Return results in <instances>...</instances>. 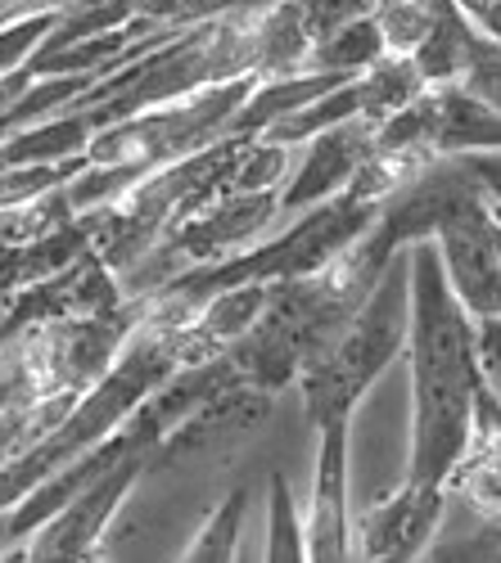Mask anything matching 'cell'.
I'll list each match as a JSON object with an SVG mask.
<instances>
[{"label":"cell","mask_w":501,"mask_h":563,"mask_svg":"<svg viewBox=\"0 0 501 563\" xmlns=\"http://www.w3.org/2000/svg\"><path fill=\"white\" fill-rule=\"evenodd\" d=\"M249 483H240L236 492H226L213 509L204 528L181 545L176 559H190V563H204V559H240V528H244V514H249Z\"/></svg>","instance_id":"obj_15"},{"label":"cell","mask_w":501,"mask_h":563,"mask_svg":"<svg viewBox=\"0 0 501 563\" xmlns=\"http://www.w3.org/2000/svg\"><path fill=\"white\" fill-rule=\"evenodd\" d=\"M371 131H375V122H367V118H344L326 131H316L312 140H303V145L294 150L298 163H290V176L276 190L281 221L344 195L352 172L371 154Z\"/></svg>","instance_id":"obj_7"},{"label":"cell","mask_w":501,"mask_h":563,"mask_svg":"<svg viewBox=\"0 0 501 563\" xmlns=\"http://www.w3.org/2000/svg\"><path fill=\"white\" fill-rule=\"evenodd\" d=\"M406 374H412V455L406 483H447L470 446V406L483 384L475 369V316L447 289L434 240L406 244Z\"/></svg>","instance_id":"obj_1"},{"label":"cell","mask_w":501,"mask_h":563,"mask_svg":"<svg viewBox=\"0 0 501 563\" xmlns=\"http://www.w3.org/2000/svg\"><path fill=\"white\" fill-rule=\"evenodd\" d=\"M348 429L352 419H330L316 424V468H312V496L303 509V559L339 563L348 554Z\"/></svg>","instance_id":"obj_9"},{"label":"cell","mask_w":501,"mask_h":563,"mask_svg":"<svg viewBox=\"0 0 501 563\" xmlns=\"http://www.w3.org/2000/svg\"><path fill=\"white\" fill-rule=\"evenodd\" d=\"M271 393L249 388V384H226L217 393H208L204 401H195L181 419H172L167 433L145 451L141 478L167 474V468H186L204 455H221L240 446L249 433H258L271 415Z\"/></svg>","instance_id":"obj_3"},{"label":"cell","mask_w":501,"mask_h":563,"mask_svg":"<svg viewBox=\"0 0 501 563\" xmlns=\"http://www.w3.org/2000/svg\"><path fill=\"white\" fill-rule=\"evenodd\" d=\"M10 298H14V279H10V257H0V311L10 307Z\"/></svg>","instance_id":"obj_21"},{"label":"cell","mask_w":501,"mask_h":563,"mask_svg":"<svg viewBox=\"0 0 501 563\" xmlns=\"http://www.w3.org/2000/svg\"><path fill=\"white\" fill-rule=\"evenodd\" d=\"M406 275H412V253L393 249L371 294L357 302V311L344 320V330L326 352H316L298 369V393L307 424H330V419H352L357 401L371 393L380 374L402 361L406 347Z\"/></svg>","instance_id":"obj_2"},{"label":"cell","mask_w":501,"mask_h":563,"mask_svg":"<svg viewBox=\"0 0 501 563\" xmlns=\"http://www.w3.org/2000/svg\"><path fill=\"white\" fill-rule=\"evenodd\" d=\"M276 225H281L276 195H226V190H217L204 208L181 217L163 234V244L186 266H199V262H217V257H231V253L258 244L262 234H271Z\"/></svg>","instance_id":"obj_8"},{"label":"cell","mask_w":501,"mask_h":563,"mask_svg":"<svg viewBox=\"0 0 501 563\" xmlns=\"http://www.w3.org/2000/svg\"><path fill=\"white\" fill-rule=\"evenodd\" d=\"M294 150L276 145V140H262V135H244L236 140L231 158L221 167V190L226 195H276L285 176H290Z\"/></svg>","instance_id":"obj_12"},{"label":"cell","mask_w":501,"mask_h":563,"mask_svg":"<svg viewBox=\"0 0 501 563\" xmlns=\"http://www.w3.org/2000/svg\"><path fill=\"white\" fill-rule=\"evenodd\" d=\"M266 545H262V559H276V563H298L303 559V514L294 505V487L285 474H271L266 478Z\"/></svg>","instance_id":"obj_16"},{"label":"cell","mask_w":501,"mask_h":563,"mask_svg":"<svg viewBox=\"0 0 501 563\" xmlns=\"http://www.w3.org/2000/svg\"><path fill=\"white\" fill-rule=\"evenodd\" d=\"M375 27L384 36V55H412L434 27V0H393V5H380Z\"/></svg>","instance_id":"obj_17"},{"label":"cell","mask_w":501,"mask_h":563,"mask_svg":"<svg viewBox=\"0 0 501 563\" xmlns=\"http://www.w3.org/2000/svg\"><path fill=\"white\" fill-rule=\"evenodd\" d=\"M457 86L466 90V96H475V100H483V104H492L497 109V100H501V59H497V41H483L479 51H475V59L466 64V73L457 77Z\"/></svg>","instance_id":"obj_19"},{"label":"cell","mask_w":501,"mask_h":563,"mask_svg":"<svg viewBox=\"0 0 501 563\" xmlns=\"http://www.w3.org/2000/svg\"><path fill=\"white\" fill-rule=\"evenodd\" d=\"M141 464H145V455H122L118 464H109L100 478H90L59 514H51V519L6 559H96L100 537L113 523L122 496L141 478Z\"/></svg>","instance_id":"obj_6"},{"label":"cell","mask_w":501,"mask_h":563,"mask_svg":"<svg viewBox=\"0 0 501 563\" xmlns=\"http://www.w3.org/2000/svg\"><path fill=\"white\" fill-rule=\"evenodd\" d=\"M434 253L447 289L475 320L501 316V234L492 199H466L451 212L434 230Z\"/></svg>","instance_id":"obj_4"},{"label":"cell","mask_w":501,"mask_h":563,"mask_svg":"<svg viewBox=\"0 0 501 563\" xmlns=\"http://www.w3.org/2000/svg\"><path fill=\"white\" fill-rule=\"evenodd\" d=\"M447 492L438 483H402L375 496L361 514H348L352 559H421L443 528Z\"/></svg>","instance_id":"obj_5"},{"label":"cell","mask_w":501,"mask_h":563,"mask_svg":"<svg viewBox=\"0 0 501 563\" xmlns=\"http://www.w3.org/2000/svg\"><path fill=\"white\" fill-rule=\"evenodd\" d=\"M380 55H384V36L375 27V14H361V19H348L335 32L312 41L307 73H344V77H357L367 64H375Z\"/></svg>","instance_id":"obj_14"},{"label":"cell","mask_w":501,"mask_h":563,"mask_svg":"<svg viewBox=\"0 0 501 563\" xmlns=\"http://www.w3.org/2000/svg\"><path fill=\"white\" fill-rule=\"evenodd\" d=\"M77 0H0V23L23 19V14H41V10H73Z\"/></svg>","instance_id":"obj_20"},{"label":"cell","mask_w":501,"mask_h":563,"mask_svg":"<svg viewBox=\"0 0 501 563\" xmlns=\"http://www.w3.org/2000/svg\"><path fill=\"white\" fill-rule=\"evenodd\" d=\"M380 5H393V0H375V10H380Z\"/></svg>","instance_id":"obj_22"},{"label":"cell","mask_w":501,"mask_h":563,"mask_svg":"<svg viewBox=\"0 0 501 563\" xmlns=\"http://www.w3.org/2000/svg\"><path fill=\"white\" fill-rule=\"evenodd\" d=\"M434 90V154H501V113L461 86Z\"/></svg>","instance_id":"obj_10"},{"label":"cell","mask_w":501,"mask_h":563,"mask_svg":"<svg viewBox=\"0 0 501 563\" xmlns=\"http://www.w3.org/2000/svg\"><path fill=\"white\" fill-rule=\"evenodd\" d=\"M352 86H357V118L380 122L406 100H416L425 90V77L416 73L412 55H380L352 77Z\"/></svg>","instance_id":"obj_13"},{"label":"cell","mask_w":501,"mask_h":563,"mask_svg":"<svg viewBox=\"0 0 501 563\" xmlns=\"http://www.w3.org/2000/svg\"><path fill=\"white\" fill-rule=\"evenodd\" d=\"M294 5H298L303 23H307L312 41H316V36H326V32H335V27L348 23V19L375 14V0H294Z\"/></svg>","instance_id":"obj_18"},{"label":"cell","mask_w":501,"mask_h":563,"mask_svg":"<svg viewBox=\"0 0 501 563\" xmlns=\"http://www.w3.org/2000/svg\"><path fill=\"white\" fill-rule=\"evenodd\" d=\"M307 51H312V32L298 14L294 0H266V10L258 19V64L253 77H294L307 73Z\"/></svg>","instance_id":"obj_11"}]
</instances>
